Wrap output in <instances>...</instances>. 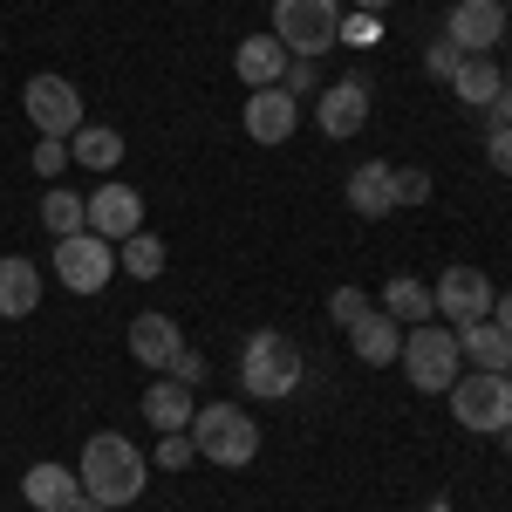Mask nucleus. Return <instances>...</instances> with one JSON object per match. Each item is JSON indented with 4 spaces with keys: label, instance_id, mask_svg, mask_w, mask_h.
I'll use <instances>...</instances> for the list:
<instances>
[{
    "label": "nucleus",
    "instance_id": "f257e3e1",
    "mask_svg": "<svg viewBox=\"0 0 512 512\" xmlns=\"http://www.w3.org/2000/svg\"><path fill=\"white\" fill-rule=\"evenodd\" d=\"M76 478H82V499L123 512V506L144 499V485H151V458H144L130 437L96 431L89 444H82V458H76Z\"/></svg>",
    "mask_w": 512,
    "mask_h": 512
},
{
    "label": "nucleus",
    "instance_id": "f03ea898",
    "mask_svg": "<svg viewBox=\"0 0 512 512\" xmlns=\"http://www.w3.org/2000/svg\"><path fill=\"white\" fill-rule=\"evenodd\" d=\"M185 431H192V451L205 458V465L239 472V465H253V458H260V424H253L239 403H198Z\"/></svg>",
    "mask_w": 512,
    "mask_h": 512
},
{
    "label": "nucleus",
    "instance_id": "7ed1b4c3",
    "mask_svg": "<svg viewBox=\"0 0 512 512\" xmlns=\"http://www.w3.org/2000/svg\"><path fill=\"white\" fill-rule=\"evenodd\" d=\"M301 349L274 335V328H260V335H246V349H239V390L260 396V403H274V396H294L301 390Z\"/></svg>",
    "mask_w": 512,
    "mask_h": 512
},
{
    "label": "nucleus",
    "instance_id": "20e7f679",
    "mask_svg": "<svg viewBox=\"0 0 512 512\" xmlns=\"http://www.w3.org/2000/svg\"><path fill=\"white\" fill-rule=\"evenodd\" d=\"M403 376L417 383L424 396L437 390H451L458 376H465V355H458V328H437V321H417L410 335H403Z\"/></svg>",
    "mask_w": 512,
    "mask_h": 512
},
{
    "label": "nucleus",
    "instance_id": "39448f33",
    "mask_svg": "<svg viewBox=\"0 0 512 512\" xmlns=\"http://www.w3.org/2000/svg\"><path fill=\"white\" fill-rule=\"evenodd\" d=\"M274 41L301 62L328 55L342 41V0H274Z\"/></svg>",
    "mask_w": 512,
    "mask_h": 512
},
{
    "label": "nucleus",
    "instance_id": "423d86ee",
    "mask_svg": "<svg viewBox=\"0 0 512 512\" xmlns=\"http://www.w3.org/2000/svg\"><path fill=\"white\" fill-rule=\"evenodd\" d=\"M451 417L478 437H499L512 424V376H492V369H465L458 383H451Z\"/></svg>",
    "mask_w": 512,
    "mask_h": 512
},
{
    "label": "nucleus",
    "instance_id": "0eeeda50",
    "mask_svg": "<svg viewBox=\"0 0 512 512\" xmlns=\"http://www.w3.org/2000/svg\"><path fill=\"white\" fill-rule=\"evenodd\" d=\"M110 274H117V246H110V239H96V233L55 239V280H62L69 294H103Z\"/></svg>",
    "mask_w": 512,
    "mask_h": 512
},
{
    "label": "nucleus",
    "instance_id": "6e6552de",
    "mask_svg": "<svg viewBox=\"0 0 512 512\" xmlns=\"http://www.w3.org/2000/svg\"><path fill=\"white\" fill-rule=\"evenodd\" d=\"M21 110L35 117L41 137H62V144L82 130V96H76V82H69V76H28Z\"/></svg>",
    "mask_w": 512,
    "mask_h": 512
},
{
    "label": "nucleus",
    "instance_id": "1a4fd4ad",
    "mask_svg": "<svg viewBox=\"0 0 512 512\" xmlns=\"http://www.w3.org/2000/svg\"><path fill=\"white\" fill-rule=\"evenodd\" d=\"M431 301H437V315L451 321V328H465V321L492 315V301H499V294H492V280L478 274L472 260H458V267H444V274H437Z\"/></svg>",
    "mask_w": 512,
    "mask_h": 512
},
{
    "label": "nucleus",
    "instance_id": "9d476101",
    "mask_svg": "<svg viewBox=\"0 0 512 512\" xmlns=\"http://www.w3.org/2000/svg\"><path fill=\"white\" fill-rule=\"evenodd\" d=\"M82 212H89V233L110 239V246H123L130 233H144V198L130 192V185H117V178H103L96 192L82 198Z\"/></svg>",
    "mask_w": 512,
    "mask_h": 512
},
{
    "label": "nucleus",
    "instance_id": "9b49d317",
    "mask_svg": "<svg viewBox=\"0 0 512 512\" xmlns=\"http://www.w3.org/2000/svg\"><path fill=\"white\" fill-rule=\"evenodd\" d=\"M444 41H458L465 55H492L506 41V7L499 0H458L444 21Z\"/></svg>",
    "mask_w": 512,
    "mask_h": 512
},
{
    "label": "nucleus",
    "instance_id": "f8f14e48",
    "mask_svg": "<svg viewBox=\"0 0 512 512\" xmlns=\"http://www.w3.org/2000/svg\"><path fill=\"white\" fill-rule=\"evenodd\" d=\"M315 123H321V137H355L362 123H369V82L362 76H342V82H328L321 89V103H315Z\"/></svg>",
    "mask_w": 512,
    "mask_h": 512
},
{
    "label": "nucleus",
    "instance_id": "ddd939ff",
    "mask_svg": "<svg viewBox=\"0 0 512 512\" xmlns=\"http://www.w3.org/2000/svg\"><path fill=\"white\" fill-rule=\"evenodd\" d=\"M21 499H28L35 512H76V499H82L76 465H55V458L28 465V472H21Z\"/></svg>",
    "mask_w": 512,
    "mask_h": 512
},
{
    "label": "nucleus",
    "instance_id": "4468645a",
    "mask_svg": "<svg viewBox=\"0 0 512 512\" xmlns=\"http://www.w3.org/2000/svg\"><path fill=\"white\" fill-rule=\"evenodd\" d=\"M294 123H301V103H294L280 82L246 96V137H253V144H287V137H294Z\"/></svg>",
    "mask_w": 512,
    "mask_h": 512
},
{
    "label": "nucleus",
    "instance_id": "2eb2a0df",
    "mask_svg": "<svg viewBox=\"0 0 512 512\" xmlns=\"http://www.w3.org/2000/svg\"><path fill=\"white\" fill-rule=\"evenodd\" d=\"M178 349H185V328H178V315H158V308H151V315H137L130 321V355H137V362H144V369H171V362H178Z\"/></svg>",
    "mask_w": 512,
    "mask_h": 512
},
{
    "label": "nucleus",
    "instance_id": "dca6fc26",
    "mask_svg": "<svg viewBox=\"0 0 512 512\" xmlns=\"http://www.w3.org/2000/svg\"><path fill=\"white\" fill-rule=\"evenodd\" d=\"M349 349H355V362H369V369H390L396 355H403V321L383 315V308H369V315L349 328Z\"/></svg>",
    "mask_w": 512,
    "mask_h": 512
},
{
    "label": "nucleus",
    "instance_id": "f3484780",
    "mask_svg": "<svg viewBox=\"0 0 512 512\" xmlns=\"http://www.w3.org/2000/svg\"><path fill=\"white\" fill-rule=\"evenodd\" d=\"M458 355L472 362V369H492V376H512V335L499 328V321H465L458 328Z\"/></svg>",
    "mask_w": 512,
    "mask_h": 512
},
{
    "label": "nucleus",
    "instance_id": "a211bd4d",
    "mask_svg": "<svg viewBox=\"0 0 512 512\" xmlns=\"http://www.w3.org/2000/svg\"><path fill=\"white\" fill-rule=\"evenodd\" d=\"M35 308H41V267L21 260V253H7L0 260V321H28Z\"/></svg>",
    "mask_w": 512,
    "mask_h": 512
},
{
    "label": "nucleus",
    "instance_id": "6ab92c4d",
    "mask_svg": "<svg viewBox=\"0 0 512 512\" xmlns=\"http://www.w3.org/2000/svg\"><path fill=\"white\" fill-rule=\"evenodd\" d=\"M349 205L362 212V219H390V212H396V171L383 158L355 164V171H349Z\"/></svg>",
    "mask_w": 512,
    "mask_h": 512
},
{
    "label": "nucleus",
    "instance_id": "aec40b11",
    "mask_svg": "<svg viewBox=\"0 0 512 512\" xmlns=\"http://www.w3.org/2000/svg\"><path fill=\"white\" fill-rule=\"evenodd\" d=\"M287 62H294V55H287L274 35H246V41H239V55H233V69H239L246 89H274V82L287 76Z\"/></svg>",
    "mask_w": 512,
    "mask_h": 512
},
{
    "label": "nucleus",
    "instance_id": "412c9836",
    "mask_svg": "<svg viewBox=\"0 0 512 512\" xmlns=\"http://www.w3.org/2000/svg\"><path fill=\"white\" fill-rule=\"evenodd\" d=\"M192 390L178 383V376H158L151 390H144V424H158V431H185L192 424Z\"/></svg>",
    "mask_w": 512,
    "mask_h": 512
},
{
    "label": "nucleus",
    "instance_id": "4be33fe9",
    "mask_svg": "<svg viewBox=\"0 0 512 512\" xmlns=\"http://www.w3.org/2000/svg\"><path fill=\"white\" fill-rule=\"evenodd\" d=\"M69 158H76V164H89V171H103V178H110V171L123 164V130H110V123H82L76 137H69Z\"/></svg>",
    "mask_w": 512,
    "mask_h": 512
},
{
    "label": "nucleus",
    "instance_id": "5701e85b",
    "mask_svg": "<svg viewBox=\"0 0 512 512\" xmlns=\"http://www.w3.org/2000/svg\"><path fill=\"white\" fill-rule=\"evenodd\" d=\"M451 89H458L465 103H499V96H506V76H499V62H492V55H465V62H458V76H451Z\"/></svg>",
    "mask_w": 512,
    "mask_h": 512
},
{
    "label": "nucleus",
    "instance_id": "b1692460",
    "mask_svg": "<svg viewBox=\"0 0 512 512\" xmlns=\"http://www.w3.org/2000/svg\"><path fill=\"white\" fill-rule=\"evenodd\" d=\"M383 315H396V321H410V328H417V321L437 315V301H431V287H424V280L396 274L390 287H383Z\"/></svg>",
    "mask_w": 512,
    "mask_h": 512
},
{
    "label": "nucleus",
    "instance_id": "393cba45",
    "mask_svg": "<svg viewBox=\"0 0 512 512\" xmlns=\"http://www.w3.org/2000/svg\"><path fill=\"white\" fill-rule=\"evenodd\" d=\"M117 267H123L130 280H158V274H164V239H158V233H130V239L117 246Z\"/></svg>",
    "mask_w": 512,
    "mask_h": 512
},
{
    "label": "nucleus",
    "instance_id": "a878e982",
    "mask_svg": "<svg viewBox=\"0 0 512 512\" xmlns=\"http://www.w3.org/2000/svg\"><path fill=\"white\" fill-rule=\"evenodd\" d=\"M41 226H48L55 239H69V233H89V212H82V198H76V192L48 185V198H41Z\"/></svg>",
    "mask_w": 512,
    "mask_h": 512
},
{
    "label": "nucleus",
    "instance_id": "bb28decb",
    "mask_svg": "<svg viewBox=\"0 0 512 512\" xmlns=\"http://www.w3.org/2000/svg\"><path fill=\"white\" fill-rule=\"evenodd\" d=\"M369 308H376V301H369L362 287H335V294H328V321H335L342 335H349V328H355L362 315H369Z\"/></svg>",
    "mask_w": 512,
    "mask_h": 512
},
{
    "label": "nucleus",
    "instance_id": "cd10ccee",
    "mask_svg": "<svg viewBox=\"0 0 512 512\" xmlns=\"http://www.w3.org/2000/svg\"><path fill=\"white\" fill-rule=\"evenodd\" d=\"M198 451H192V431H158V465L164 472H185Z\"/></svg>",
    "mask_w": 512,
    "mask_h": 512
},
{
    "label": "nucleus",
    "instance_id": "c85d7f7f",
    "mask_svg": "<svg viewBox=\"0 0 512 512\" xmlns=\"http://www.w3.org/2000/svg\"><path fill=\"white\" fill-rule=\"evenodd\" d=\"M35 171L48 178V185H62V171H69V144H62V137H41V144H35Z\"/></svg>",
    "mask_w": 512,
    "mask_h": 512
},
{
    "label": "nucleus",
    "instance_id": "c756f323",
    "mask_svg": "<svg viewBox=\"0 0 512 512\" xmlns=\"http://www.w3.org/2000/svg\"><path fill=\"white\" fill-rule=\"evenodd\" d=\"M342 41L349 48H376L383 41V14H342Z\"/></svg>",
    "mask_w": 512,
    "mask_h": 512
},
{
    "label": "nucleus",
    "instance_id": "7c9ffc66",
    "mask_svg": "<svg viewBox=\"0 0 512 512\" xmlns=\"http://www.w3.org/2000/svg\"><path fill=\"white\" fill-rule=\"evenodd\" d=\"M458 62H465V48H458V41H431V48H424V69H431L437 82L458 76Z\"/></svg>",
    "mask_w": 512,
    "mask_h": 512
},
{
    "label": "nucleus",
    "instance_id": "2f4dec72",
    "mask_svg": "<svg viewBox=\"0 0 512 512\" xmlns=\"http://www.w3.org/2000/svg\"><path fill=\"white\" fill-rule=\"evenodd\" d=\"M280 89H287V96H321V69L294 55V62H287V76H280Z\"/></svg>",
    "mask_w": 512,
    "mask_h": 512
},
{
    "label": "nucleus",
    "instance_id": "473e14b6",
    "mask_svg": "<svg viewBox=\"0 0 512 512\" xmlns=\"http://www.w3.org/2000/svg\"><path fill=\"white\" fill-rule=\"evenodd\" d=\"M485 158H492V171L512 178V123H492V130H485Z\"/></svg>",
    "mask_w": 512,
    "mask_h": 512
},
{
    "label": "nucleus",
    "instance_id": "72a5a7b5",
    "mask_svg": "<svg viewBox=\"0 0 512 512\" xmlns=\"http://www.w3.org/2000/svg\"><path fill=\"white\" fill-rule=\"evenodd\" d=\"M164 376H178V383H185V390H198V383H205V355H198L192 342H185V349H178V362H171V369H164Z\"/></svg>",
    "mask_w": 512,
    "mask_h": 512
},
{
    "label": "nucleus",
    "instance_id": "f704fd0d",
    "mask_svg": "<svg viewBox=\"0 0 512 512\" xmlns=\"http://www.w3.org/2000/svg\"><path fill=\"white\" fill-rule=\"evenodd\" d=\"M431 198V171H396V205H424Z\"/></svg>",
    "mask_w": 512,
    "mask_h": 512
},
{
    "label": "nucleus",
    "instance_id": "c9c22d12",
    "mask_svg": "<svg viewBox=\"0 0 512 512\" xmlns=\"http://www.w3.org/2000/svg\"><path fill=\"white\" fill-rule=\"evenodd\" d=\"M492 321H499V328H506V335H512V287H506V294H499V301H492Z\"/></svg>",
    "mask_w": 512,
    "mask_h": 512
},
{
    "label": "nucleus",
    "instance_id": "e433bc0d",
    "mask_svg": "<svg viewBox=\"0 0 512 512\" xmlns=\"http://www.w3.org/2000/svg\"><path fill=\"white\" fill-rule=\"evenodd\" d=\"M492 110H499V123H512V82H506V96H499Z\"/></svg>",
    "mask_w": 512,
    "mask_h": 512
},
{
    "label": "nucleus",
    "instance_id": "4c0bfd02",
    "mask_svg": "<svg viewBox=\"0 0 512 512\" xmlns=\"http://www.w3.org/2000/svg\"><path fill=\"white\" fill-rule=\"evenodd\" d=\"M383 7H396V0H355V14H383Z\"/></svg>",
    "mask_w": 512,
    "mask_h": 512
},
{
    "label": "nucleus",
    "instance_id": "58836bf2",
    "mask_svg": "<svg viewBox=\"0 0 512 512\" xmlns=\"http://www.w3.org/2000/svg\"><path fill=\"white\" fill-rule=\"evenodd\" d=\"M76 512H110V506H96V499H76Z\"/></svg>",
    "mask_w": 512,
    "mask_h": 512
},
{
    "label": "nucleus",
    "instance_id": "ea45409f",
    "mask_svg": "<svg viewBox=\"0 0 512 512\" xmlns=\"http://www.w3.org/2000/svg\"><path fill=\"white\" fill-rule=\"evenodd\" d=\"M499 437H506V451H512V424H506V431H499Z\"/></svg>",
    "mask_w": 512,
    "mask_h": 512
}]
</instances>
